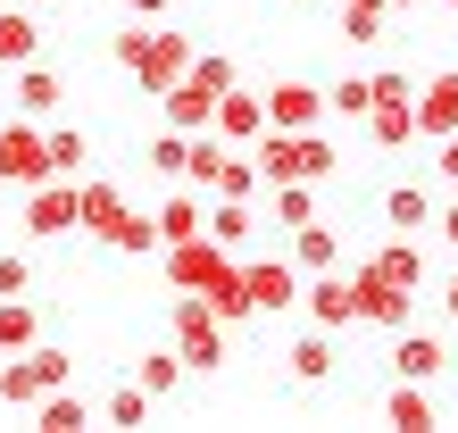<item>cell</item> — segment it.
<instances>
[{
	"label": "cell",
	"instance_id": "obj_31",
	"mask_svg": "<svg viewBox=\"0 0 458 433\" xmlns=\"http://www.w3.org/2000/svg\"><path fill=\"white\" fill-rule=\"evenodd\" d=\"M183 150H192V133L158 125V133H150V150H142V167H150L158 183H183Z\"/></svg>",
	"mask_w": 458,
	"mask_h": 433
},
{
	"label": "cell",
	"instance_id": "obj_35",
	"mask_svg": "<svg viewBox=\"0 0 458 433\" xmlns=\"http://www.w3.org/2000/svg\"><path fill=\"white\" fill-rule=\"evenodd\" d=\"M367 75H342V84H326V117H367Z\"/></svg>",
	"mask_w": 458,
	"mask_h": 433
},
{
	"label": "cell",
	"instance_id": "obj_17",
	"mask_svg": "<svg viewBox=\"0 0 458 433\" xmlns=\"http://www.w3.org/2000/svg\"><path fill=\"white\" fill-rule=\"evenodd\" d=\"M284 259L301 267V276H326V267H342V233H334V225H317V216H309V225H292Z\"/></svg>",
	"mask_w": 458,
	"mask_h": 433
},
{
	"label": "cell",
	"instance_id": "obj_23",
	"mask_svg": "<svg viewBox=\"0 0 458 433\" xmlns=\"http://www.w3.org/2000/svg\"><path fill=\"white\" fill-rule=\"evenodd\" d=\"M34 342H42V309L25 292H0V359L9 350H34Z\"/></svg>",
	"mask_w": 458,
	"mask_h": 433
},
{
	"label": "cell",
	"instance_id": "obj_11",
	"mask_svg": "<svg viewBox=\"0 0 458 433\" xmlns=\"http://www.w3.org/2000/svg\"><path fill=\"white\" fill-rule=\"evenodd\" d=\"M208 133H217L225 150H250L259 133H267V100H259V92H242V84H225L217 108H208Z\"/></svg>",
	"mask_w": 458,
	"mask_h": 433
},
{
	"label": "cell",
	"instance_id": "obj_29",
	"mask_svg": "<svg viewBox=\"0 0 458 433\" xmlns=\"http://www.w3.org/2000/svg\"><path fill=\"white\" fill-rule=\"evenodd\" d=\"M375 267H384L400 292H417V284H425V250H417V233H392L384 250H375Z\"/></svg>",
	"mask_w": 458,
	"mask_h": 433
},
{
	"label": "cell",
	"instance_id": "obj_14",
	"mask_svg": "<svg viewBox=\"0 0 458 433\" xmlns=\"http://www.w3.org/2000/svg\"><path fill=\"white\" fill-rule=\"evenodd\" d=\"M384 425H392V433H434V425H442L434 384H409V375H392V392H384Z\"/></svg>",
	"mask_w": 458,
	"mask_h": 433
},
{
	"label": "cell",
	"instance_id": "obj_28",
	"mask_svg": "<svg viewBox=\"0 0 458 433\" xmlns=\"http://www.w3.org/2000/svg\"><path fill=\"white\" fill-rule=\"evenodd\" d=\"M150 225H158V242H192V233H200V192H183V183H175V192L158 200Z\"/></svg>",
	"mask_w": 458,
	"mask_h": 433
},
{
	"label": "cell",
	"instance_id": "obj_24",
	"mask_svg": "<svg viewBox=\"0 0 458 433\" xmlns=\"http://www.w3.org/2000/svg\"><path fill=\"white\" fill-rule=\"evenodd\" d=\"M25 417H34L42 433H84V425H92V400H75V392L59 384V392H42V400H34Z\"/></svg>",
	"mask_w": 458,
	"mask_h": 433
},
{
	"label": "cell",
	"instance_id": "obj_21",
	"mask_svg": "<svg viewBox=\"0 0 458 433\" xmlns=\"http://www.w3.org/2000/svg\"><path fill=\"white\" fill-rule=\"evenodd\" d=\"M200 233L225 242V250H242V242L259 233V208H250V200H208V208H200Z\"/></svg>",
	"mask_w": 458,
	"mask_h": 433
},
{
	"label": "cell",
	"instance_id": "obj_37",
	"mask_svg": "<svg viewBox=\"0 0 458 433\" xmlns=\"http://www.w3.org/2000/svg\"><path fill=\"white\" fill-rule=\"evenodd\" d=\"M0 292H34V259L25 250H0Z\"/></svg>",
	"mask_w": 458,
	"mask_h": 433
},
{
	"label": "cell",
	"instance_id": "obj_19",
	"mask_svg": "<svg viewBox=\"0 0 458 433\" xmlns=\"http://www.w3.org/2000/svg\"><path fill=\"white\" fill-rule=\"evenodd\" d=\"M284 367H292V384H326V375L342 367V350H334V334H326V325H309V334L284 350Z\"/></svg>",
	"mask_w": 458,
	"mask_h": 433
},
{
	"label": "cell",
	"instance_id": "obj_8",
	"mask_svg": "<svg viewBox=\"0 0 458 433\" xmlns=\"http://www.w3.org/2000/svg\"><path fill=\"white\" fill-rule=\"evenodd\" d=\"M242 292H250V317H284V309H301V267L284 250L276 259H242Z\"/></svg>",
	"mask_w": 458,
	"mask_h": 433
},
{
	"label": "cell",
	"instance_id": "obj_33",
	"mask_svg": "<svg viewBox=\"0 0 458 433\" xmlns=\"http://www.w3.org/2000/svg\"><path fill=\"white\" fill-rule=\"evenodd\" d=\"M109 250H125V259H150V250H158V225H150V216L133 208V200H125V216H117V233H109Z\"/></svg>",
	"mask_w": 458,
	"mask_h": 433
},
{
	"label": "cell",
	"instance_id": "obj_27",
	"mask_svg": "<svg viewBox=\"0 0 458 433\" xmlns=\"http://www.w3.org/2000/svg\"><path fill=\"white\" fill-rule=\"evenodd\" d=\"M267 192V216H276V225L292 233V225H309L317 216V183H259Z\"/></svg>",
	"mask_w": 458,
	"mask_h": 433
},
{
	"label": "cell",
	"instance_id": "obj_9",
	"mask_svg": "<svg viewBox=\"0 0 458 433\" xmlns=\"http://www.w3.org/2000/svg\"><path fill=\"white\" fill-rule=\"evenodd\" d=\"M301 317L326 325L334 342L359 325V301H350V276H342V267H326V276H301Z\"/></svg>",
	"mask_w": 458,
	"mask_h": 433
},
{
	"label": "cell",
	"instance_id": "obj_45",
	"mask_svg": "<svg viewBox=\"0 0 458 433\" xmlns=\"http://www.w3.org/2000/svg\"><path fill=\"white\" fill-rule=\"evenodd\" d=\"M0 192H9V183H0Z\"/></svg>",
	"mask_w": 458,
	"mask_h": 433
},
{
	"label": "cell",
	"instance_id": "obj_42",
	"mask_svg": "<svg viewBox=\"0 0 458 433\" xmlns=\"http://www.w3.org/2000/svg\"><path fill=\"white\" fill-rule=\"evenodd\" d=\"M384 9H425V0H384Z\"/></svg>",
	"mask_w": 458,
	"mask_h": 433
},
{
	"label": "cell",
	"instance_id": "obj_38",
	"mask_svg": "<svg viewBox=\"0 0 458 433\" xmlns=\"http://www.w3.org/2000/svg\"><path fill=\"white\" fill-rule=\"evenodd\" d=\"M434 167H442V183H458V125L442 133V158H434Z\"/></svg>",
	"mask_w": 458,
	"mask_h": 433
},
{
	"label": "cell",
	"instance_id": "obj_39",
	"mask_svg": "<svg viewBox=\"0 0 458 433\" xmlns=\"http://www.w3.org/2000/svg\"><path fill=\"white\" fill-rule=\"evenodd\" d=\"M434 225H442V242L458 250V200H450V208H434Z\"/></svg>",
	"mask_w": 458,
	"mask_h": 433
},
{
	"label": "cell",
	"instance_id": "obj_43",
	"mask_svg": "<svg viewBox=\"0 0 458 433\" xmlns=\"http://www.w3.org/2000/svg\"><path fill=\"white\" fill-rule=\"evenodd\" d=\"M17 9H42V0H17Z\"/></svg>",
	"mask_w": 458,
	"mask_h": 433
},
{
	"label": "cell",
	"instance_id": "obj_22",
	"mask_svg": "<svg viewBox=\"0 0 458 433\" xmlns=\"http://www.w3.org/2000/svg\"><path fill=\"white\" fill-rule=\"evenodd\" d=\"M42 150H50V175H84V167H92L84 125H67V117H50V125H42Z\"/></svg>",
	"mask_w": 458,
	"mask_h": 433
},
{
	"label": "cell",
	"instance_id": "obj_26",
	"mask_svg": "<svg viewBox=\"0 0 458 433\" xmlns=\"http://www.w3.org/2000/svg\"><path fill=\"white\" fill-rule=\"evenodd\" d=\"M133 384H142L150 400H175V392H183V359H175V342H167V350H142V359H133Z\"/></svg>",
	"mask_w": 458,
	"mask_h": 433
},
{
	"label": "cell",
	"instance_id": "obj_40",
	"mask_svg": "<svg viewBox=\"0 0 458 433\" xmlns=\"http://www.w3.org/2000/svg\"><path fill=\"white\" fill-rule=\"evenodd\" d=\"M442 317L458 325V267H450V276H442Z\"/></svg>",
	"mask_w": 458,
	"mask_h": 433
},
{
	"label": "cell",
	"instance_id": "obj_18",
	"mask_svg": "<svg viewBox=\"0 0 458 433\" xmlns=\"http://www.w3.org/2000/svg\"><path fill=\"white\" fill-rule=\"evenodd\" d=\"M25 59H42V17L0 0V67H25Z\"/></svg>",
	"mask_w": 458,
	"mask_h": 433
},
{
	"label": "cell",
	"instance_id": "obj_12",
	"mask_svg": "<svg viewBox=\"0 0 458 433\" xmlns=\"http://www.w3.org/2000/svg\"><path fill=\"white\" fill-rule=\"evenodd\" d=\"M117 216H125V183H109V175H75V233H92L100 250H109Z\"/></svg>",
	"mask_w": 458,
	"mask_h": 433
},
{
	"label": "cell",
	"instance_id": "obj_32",
	"mask_svg": "<svg viewBox=\"0 0 458 433\" xmlns=\"http://www.w3.org/2000/svg\"><path fill=\"white\" fill-rule=\"evenodd\" d=\"M208 192H217V200H259V158L225 150V158H217V175H208Z\"/></svg>",
	"mask_w": 458,
	"mask_h": 433
},
{
	"label": "cell",
	"instance_id": "obj_30",
	"mask_svg": "<svg viewBox=\"0 0 458 433\" xmlns=\"http://www.w3.org/2000/svg\"><path fill=\"white\" fill-rule=\"evenodd\" d=\"M384 25H392V9H384V0H342V42L375 50V42H384Z\"/></svg>",
	"mask_w": 458,
	"mask_h": 433
},
{
	"label": "cell",
	"instance_id": "obj_36",
	"mask_svg": "<svg viewBox=\"0 0 458 433\" xmlns=\"http://www.w3.org/2000/svg\"><path fill=\"white\" fill-rule=\"evenodd\" d=\"M142 42H150V17H142V25H117V42H109V59H117V67L133 75V59H142Z\"/></svg>",
	"mask_w": 458,
	"mask_h": 433
},
{
	"label": "cell",
	"instance_id": "obj_7",
	"mask_svg": "<svg viewBox=\"0 0 458 433\" xmlns=\"http://www.w3.org/2000/svg\"><path fill=\"white\" fill-rule=\"evenodd\" d=\"M50 175V150H42V117H0V183L25 192V183Z\"/></svg>",
	"mask_w": 458,
	"mask_h": 433
},
{
	"label": "cell",
	"instance_id": "obj_6",
	"mask_svg": "<svg viewBox=\"0 0 458 433\" xmlns=\"http://www.w3.org/2000/svg\"><path fill=\"white\" fill-rule=\"evenodd\" d=\"M183 67H192V34H183V25H167V17H150V42H142V59H133V84L158 100Z\"/></svg>",
	"mask_w": 458,
	"mask_h": 433
},
{
	"label": "cell",
	"instance_id": "obj_5",
	"mask_svg": "<svg viewBox=\"0 0 458 433\" xmlns=\"http://www.w3.org/2000/svg\"><path fill=\"white\" fill-rule=\"evenodd\" d=\"M350 301H359V325H375V334H400V325L417 317V292H400L384 267H359V276H350Z\"/></svg>",
	"mask_w": 458,
	"mask_h": 433
},
{
	"label": "cell",
	"instance_id": "obj_25",
	"mask_svg": "<svg viewBox=\"0 0 458 433\" xmlns=\"http://www.w3.org/2000/svg\"><path fill=\"white\" fill-rule=\"evenodd\" d=\"M384 216H392V233H425V225H434V192H425V183H392Z\"/></svg>",
	"mask_w": 458,
	"mask_h": 433
},
{
	"label": "cell",
	"instance_id": "obj_10",
	"mask_svg": "<svg viewBox=\"0 0 458 433\" xmlns=\"http://www.w3.org/2000/svg\"><path fill=\"white\" fill-rule=\"evenodd\" d=\"M267 125L276 133H301V125H326V84H309V75H284V84H267Z\"/></svg>",
	"mask_w": 458,
	"mask_h": 433
},
{
	"label": "cell",
	"instance_id": "obj_4",
	"mask_svg": "<svg viewBox=\"0 0 458 433\" xmlns=\"http://www.w3.org/2000/svg\"><path fill=\"white\" fill-rule=\"evenodd\" d=\"M17 225L25 242H67L75 233V175H42L17 192Z\"/></svg>",
	"mask_w": 458,
	"mask_h": 433
},
{
	"label": "cell",
	"instance_id": "obj_20",
	"mask_svg": "<svg viewBox=\"0 0 458 433\" xmlns=\"http://www.w3.org/2000/svg\"><path fill=\"white\" fill-rule=\"evenodd\" d=\"M50 384H42V367H34V350H9V359H0V409H34V400H42Z\"/></svg>",
	"mask_w": 458,
	"mask_h": 433
},
{
	"label": "cell",
	"instance_id": "obj_3",
	"mask_svg": "<svg viewBox=\"0 0 458 433\" xmlns=\"http://www.w3.org/2000/svg\"><path fill=\"white\" fill-rule=\"evenodd\" d=\"M167 334H175L183 375H217L225 367V317L208 309L200 292H175V301H167Z\"/></svg>",
	"mask_w": 458,
	"mask_h": 433
},
{
	"label": "cell",
	"instance_id": "obj_41",
	"mask_svg": "<svg viewBox=\"0 0 458 433\" xmlns=\"http://www.w3.org/2000/svg\"><path fill=\"white\" fill-rule=\"evenodd\" d=\"M125 9H133V17H167L175 0H125Z\"/></svg>",
	"mask_w": 458,
	"mask_h": 433
},
{
	"label": "cell",
	"instance_id": "obj_44",
	"mask_svg": "<svg viewBox=\"0 0 458 433\" xmlns=\"http://www.w3.org/2000/svg\"><path fill=\"white\" fill-rule=\"evenodd\" d=\"M442 9H458V0H442Z\"/></svg>",
	"mask_w": 458,
	"mask_h": 433
},
{
	"label": "cell",
	"instance_id": "obj_15",
	"mask_svg": "<svg viewBox=\"0 0 458 433\" xmlns=\"http://www.w3.org/2000/svg\"><path fill=\"white\" fill-rule=\"evenodd\" d=\"M392 375H409V384H442V375H450L442 334H409V325H400V342H392Z\"/></svg>",
	"mask_w": 458,
	"mask_h": 433
},
{
	"label": "cell",
	"instance_id": "obj_16",
	"mask_svg": "<svg viewBox=\"0 0 458 433\" xmlns=\"http://www.w3.org/2000/svg\"><path fill=\"white\" fill-rule=\"evenodd\" d=\"M450 125H458V67H442V75H425V84H417V133H425V142H442Z\"/></svg>",
	"mask_w": 458,
	"mask_h": 433
},
{
	"label": "cell",
	"instance_id": "obj_1",
	"mask_svg": "<svg viewBox=\"0 0 458 433\" xmlns=\"http://www.w3.org/2000/svg\"><path fill=\"white\" fill-rule=\"evenodd\" d=\"M158 267H167V292H200V301L225 317V334H233V325H250L242 259L225 250V242H208V233H192V242H158Z\"/></svg>",
	"mask_w": 458,
	"mask_h": 433
},
{
	"label": "cell",
	"instance_id": "obj_2",
	"mask_svg": "<svg viewBox=\"0 0 458 433\" xmlns=\"http://www.w3.org/2000/svg\"><path fill=\"white\" fill-rule=\"evenodd\" d=\"M250 158H259V183H334V167H342V150H334L326 125H301V133L267 125L250 142Z\"/></svg>",
	"mask_w": 458,
	"mask_h": 433
},
{
	"label": "cell",
	"instance_id": "obj_13",
	"mask_svg": "<svg viewBox=\"0 0 458 433\" xmlns=\"http://www.w3.org/2000/svg\"><path fill=\"white\" fill-rule=\"evenodd\" d=\"M9 100H17V117H59V100H67V75L50 67V59H25L17 67V84H9Z\"/></svg>",
	"mask_w": 458,
	"mask_h": 433
},
{
	"label": "cell",
	"instance_id": "obj_34",
	"mask_svg": "<svg viewBox=\"0 0 458 433\" xmlns=\"http://www.w3.org/2000/svg\"><path fill=\"white\" fill-rule=\"evenodd\" d=\"M150 409H158V400H150L142 384H117V392H109V409H100V417H109V425H150Z\"/></svg>",
	"mask_w": 458,
	"mask_h": 433
}]
</instances>
